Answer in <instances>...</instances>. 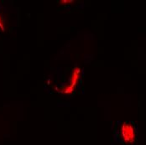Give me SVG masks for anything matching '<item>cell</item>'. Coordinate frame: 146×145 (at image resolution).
Returning a JSON list of instances; mask_svg holds the SVG:
<instances>
[{
  "instance_id": "3",
  "label": "cell",
  "mask_w": 146,
  "mask_h": 145,
  "mask_svg": "<svg viewBox=\"0 0 146 145\" xmlns=\"http://www.w3.org/2000/svg\"><path fill=\"white\" fill-rule=\"evenodd\" d=\"M0 29L2 31H4L5 29V24H4V20L3 19V16L0 15Z\"/></svg>"
},
{
  "instance_id": "1",
  "label": "cell",
  "mask_w": 146,
  "mask_h": 145,
  "mask_svg": "<svg viewBox=\"0 0 146 145\" xmlns=\"http://www.w3.org/2000/svg\"><path fill=\"white\" fill-rule=\"evenodd\" d=\"M119 139L125 145H134L137 142L136 127L132 122H124L118 131Z\"/></svg>"
},
{
  "instance_id": "2",
  "label": "cell",
  "mask_w": 146,
  "mask_h": 145,
  "mask_svg": "<svg viewBox=\"0 0 146 145\" xmlns=\"http://www.w3.org/2000/svg\"><path fill=\"white\" fill-rule=\"evenodd\" d=\"M81 74L82 71L80 67H74L72 70V72L70 76V80L69 82L61 88V91L64 94H71L72 93L73 91L75 90V88L77 86V83L81 78Z\"/></svg>"
}]
</instances>
